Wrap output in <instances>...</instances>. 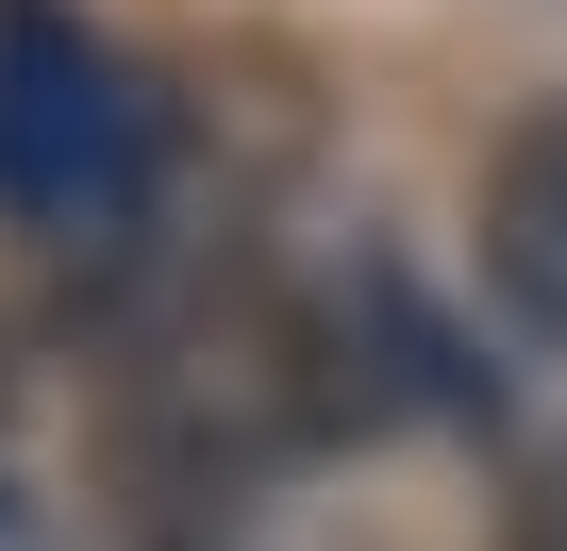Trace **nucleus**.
Masks as SVG:
<instances>
[{
  "label": "nucleus",
  "mask_w": 567,
  "mask_h": 551,
  "mask_svg": "<svg viewBox=\"0 0 567 551\" xmlns=\"http://www.w3.org/2000/svg\"><path fill=\"white\" fill-rule=\"evenodd\" d=\"M467 267H484V302L567 351V101H517L467 167Z\"/></svg>",
  "instance_id": "nucleus-2"
},
{
  "label": "nucleus",
  "mask_w": 567,
  "mask_h": 551,
  "mask_svg": "<svg viewBox=\"0 0 567 551\" xmlns=\"http://www.w3.org/2000/svg\"><path fill=\"white\" fill-rule=\"evenodd\" d=\"M501 551H567V451H534V468H517V518H501Z\"/></svg>",
  "instance_id": "nucleus-3"
},
{
  "label": "nucleus",
  "mask_w": 567,
  "mask_h": 551,
  "mask_svg": "<svg viewBox=\"0 0 567 551\" xmlns=\"http://www.w3.org/2000/svg\"><path fill=\"white\" fill-rule=\"evenodd\" d=\"M134 184H151L134 84L68 18H0V201L34 234H101V217H134Z\"/></svg>",
  "instance_id": "nucleus-1"
}]
</instances>
